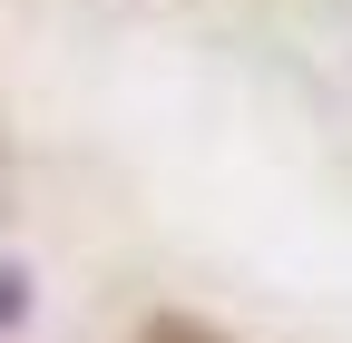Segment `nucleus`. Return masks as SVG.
Listing matches in <instances>:
<instances>
[{"instance_id": "obj_2", "label": "nucleus", "mask_w": 352, "mask_h": 343, "mask_svg": "<svg viewBox=\"0 0 352 343\" xmlns=\"http://www.w3.org/2000/svg\"><path fill=\"white\" fill-rule=\"evenodd\" d=\"M30 324V265H10V255H0V343H10Z\"/></svg>"}, {"instance_id": "obj_1", "label": "nucleus", "mask_w": 352, "mask_h": 343, "mask_svg": "<svg viewBox=\"0 0 352 343\" xmlns=\"http://www.w3.org/2000/svg\"><path fill=\"white\" fill-rule=\"evenodd\" d=\"M138 343H226V333H215L206 314H147V324H138Z\"/></svg>"}]
</instances>
